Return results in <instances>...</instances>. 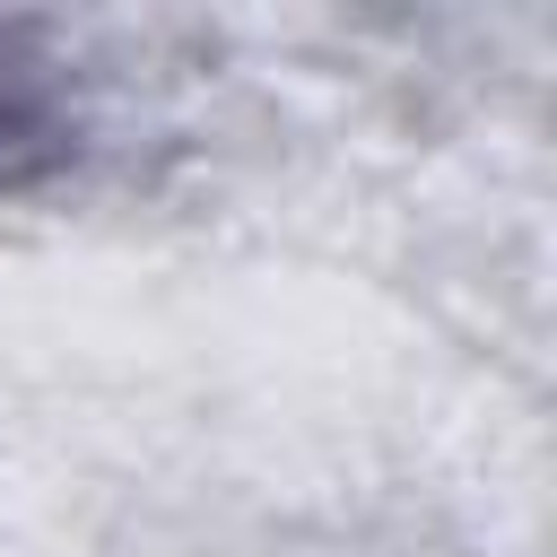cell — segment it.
I'll use <instances>...</instances> for the list:
<instances>
[{
  "mask_svg": "<svg viewBox=\"0 0 557 557\" xmlns=\"http://www.w3.org/2000/svg\"><path fill=\"white\" fill-rule=\"evenodd\" d=\"M9 122H17V113H9V104H0V131H9Z\"/></svg>",
  "mask_w": 557,
  "mask_h": 557,
  "instance_id": "1",
  "label": "cell"
}]
</instances>
